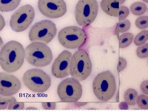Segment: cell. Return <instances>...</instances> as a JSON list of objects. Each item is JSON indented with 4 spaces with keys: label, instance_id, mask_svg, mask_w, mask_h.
<instances>
[{
    "label": "cell",
    "instance_id": "obj_15",
    "mask_svg": "<svg viewBox=\"0 0 148 111\" xmlns=\"http://www.w3.org/2000/svg\"><path fill=\"white\" fill-rule=\"evenodd\" d=\"M21 0H0V11L8 12L15 10L20 4Z\"/></svg>",
    "mask_w": 148,
    "mask_h": 111
},
{
    "label": "cell",
    "instance_id": "obj_28",
    "mask_svg": "<svg viewBox=\"0 0 148 111\" xmlns=\"http://www.w3.org/2000/svg\"><path fill=\"white\" fill-rule=\"evenodd\" d=\"M43 108L45 110H54L56 107L55 103H47L43 102L42 103Z\"/></svg>",
    "mask_w": 148,
    "mask_h": 111
},
{
    "label": "cell",
    "instance_id": "obj_3",
    "mask_svg": "<svg viewBox=\"0 0 148 111\" xmlns=\"http://www.w3.org/2000/svg\"><path fill=\"white\" fill-rule=\"evenodd\" d=\"M25 52L27 62L36 67H46L53 60L52 51L43 42H33L25 48Z\"/></svg>",
    "mask_w": 148,
    "mask_h": 111
},
{
    "label": "cell",
    "instance_id": "obj_8",
    "mask_svg": "<svg viewBox=\"0 0 148 111\" xmlns=\"http://www.w3.org/2000/svg\"><path fill=\"white\" fill-rule=\"evenodd\" d=\"M55 24L49 20H42L35 23L30 29L29 39L31 42L48 44L57 34Z\"/></svg>",
    "mask_w": 148,
    "mask_h": 111
},
{
    "label": "cell",
    "instance_id": "obj_19",
    "mask_svg": "<svg viewBox=\"0 0 148 111\" xmlns=\"http://www.w3.org/2000/svg\"><path fill=\"white\" fill-rule=\"evenodd\" d=\"M148 39V31L147 30H143L135 36L134 40V44L136 46H140L145 44Z\"/></svg>",
    "mask_w": 148,
    "mask_h": 111
},
{
    "label": "cell",
    "instance_id": "obj_20",
    "mask_svg": "<svg viewBox=\"0 0 148 111\" xmlns=\"http://www.w3.org/2000/svg\"><path fill=\"white\" fill-rule=\"evenodd\" d=\"M131 24L130 21L127 19H125L124 20H119V22L117 25L116 33L119 34V33H124L127 32L130 29Z\"/></svg>",
    "mask_w": 148,
    "mask_h": 111
},
{
    "label": "cell",
    "instance_id": "obj_35",
    "mask_svg": "<svg viewBox=\"0 0 148 111\" xmlns=\"http://www.w3.org/2000/svg\"><path fill=\"white\" fill-rule=\"evenodd\" d=\"M143 1H144V2L146 3H148V0H143Z\"/></svg>",
    "mask_w": 148,
    "mask_h": 111
},
{
    "label": "cell",
    "instance_id": "obj_32",
    "mask_svg": "<svg viewBox=\"0 0 148 111\" xmlns=\"http://www.w3.org/2000/svg\"><path fill=\"white\" fill-rule=\"evenodd\" d=\"M27 110H37L38 109L37 108H35V107H28L26 108Z\"/></svg>",
    "mask_w": 148,
    "mask_h": 111
},
{
    "label": "cell",
    "instance_id": "obj_18",
    "mask_svg": "<svg viewBox=\"0 0 148 111\" xmlns=\"http://www.w3.org/2000/svg\"><path fill=\"white\" fill-rule=\"evenodd\" d=\"M134 35L132 33H126L119 37V46L120 48H125L129 46L132 42Z\"/></svg>",
    "mask_w": 148,
    "mask_h": 111
},
{
    "label": "cell",
    "instance_id": "obj_21",
    "mask_svg": "<svg viewBox=\"0 0 148 111\" xmlns=\"http://www.w3.org/2000/svg\"><path fill=\"white\" fill-rule=\"evenodd\" d=\"M15 101H17L13 96H7L0 95V110L8 108L10 103Z\"/></svg>",
    "mask_w": 148,
    "mask_h": 111
},
{
    "label": "cell",
    "instance_id": "obj_17",
    "mask_svg": "<svg viewBox=\"0 0 148 111\" xmlns=\"http://www.w3.org/2000/svg\"><path fill=\"white\" fill-rule=\"evenodd\" d=\"M147 5L144 3L136 2L133 3L130 7V10L133 14L137 16L142 15L147 10Z\"/></svg>",
    "mask_w": 148,
    "mask_h": 111
},
{
    "label": "cell",
    "instance_id": "obj_31",
    "mask_svg": "<svg viewBox=\"0 0 148 111\" xmlns=\"http://www.w3.org/2000/svg\"><path fill=\"white\" fill-rule=\"evenodd\" d=\"M4 45V42L3 41L2 39L1 38V37H0V51H1V49L2 48Z\"/></svg>",
    "mask_w": 148,
    "mask_h": 111
},
{
    "label": "cell",
    "instance_id": "obj_29",
    "mask_svg": "<svg viewBox=\"0 0 148 111\" xmlns=\"http://www.w3.org/2000/svg\"><path fill=\"white\" fill-rule=\"evenodd\" d=\"M148 80L144 81L143 82H142L141 85H140V88H141V90L146 95H148Z\"/></svg>",
    "mask_w": 148,
    "mask_h": 111
},
{
    "label": "cell",
    "instance_id": "obj_13",
    "mask_svg": "<svg viewBox=\"0 0 148 111\" xmlns=\"http://www.w3.org/2000/svg\"><path fill=\"white\" fill-rule=\"evenodd\" d=\"M21 88V82L18 78L9 73L0 72V95L12 96Z\"/></svg>",
    "mask_w": 148,
    "mask_h": 111
},
{
    "label": "cell",
    "instance_id": "obj_1",
    "mask_svg": "<svg viewBox=\"0 0 148 111\" xmlns=\"http://www.w3.org/2000/svg\"><path fill=\"white\" fill-rule=\"evenodd\" d=\"M25 58L23 45L16 41H10L3 45L0 51V66L6 73H14L23 66Z\"/></svg>",
    "mask_w": 148,
    "mask_h": 111
},
{
    "label": "cell",
    "instance_id": "obj_14",
    "mask_svg": "<svg viewBox=\"0 0 148 111\" xmlns=\"http://www.w3.org/2000/svg\"><path fill=\"white\" fill-rule=\"evenodd\" d=\"M101 6L102 10L108 15L114 17L119 16V0H102Z\"/></svg>",
    "mask_w": 148,
    "mask_h": 111
},
{
    "label": "cell",
    "instance_id": "obj_26",
    "mask_svg": "<svg viewBox=\"0 0 148 111\" xmlns=\"http://www.w3.org/2000/svg\"><path fill=\"white\" fill-rule=\"evenodd\" d=\"M24 108V103L17 101L11 102L8 107L9 110H23Z\"/></svg>",
    "mask_w": 148,
    "mask_h": 111
},
{
    "label": "cell",
    "instance_id": "obj_2",
    "mask_svg": "<svg viewBox=\"0 0 148 111\" xmlns=\"http://www.w3.org/2000/svg\"><path fill=\"white\" fill-rule=\"evenodd\" d=\"M92 86L93 92L98 100L107 102L112 99L115 94V77L110 71L101 72L95 77Z\"/></svg>",
    "mask_w": 148,
    "mask_h": 111
},
{
    "label": "cell",
    "instance_id": "obj_22",
    "mask_svg": "<svg viewBox=\"0 0 148 111\" xmlns=\"http://www.w3.org/2000/svg\"><path fill=\"white\" fill-rule=\"evenodd\" d=\"M136 103L140 108L148 110V96L144 94L139 95L136 99Z\"/></svg>",
    "mask_w": 148,
    "mask_h": 111
},
{
    "label": "cell",
    "instance_id": "obj_10",
    "mask_svg": "<svg viewBox=\"0 0 148 111\" xmlns=\"http://www.w3.org/2000/svg\"><path fill=\"white\" fill-rule=\"evenodd\" d=\"M35 16V11L30 5H25L19 8L12 15L10 26L14 32L25 31L32 24Z\"/></svg>",
    "mask_w": 148,
    "mask_h": 111
},
{
    "label": "cell",
    "instance_id": "obj_33",
    "mask_svg": "<svg viewBox=\"0 0 148 111\" xmlns=\"http://www.w3.org/2000/svg\"><path fill=\"white\" fill-rule=\"evenodd\" d=\"M125 1L126 0H119V5L122 4L123 3L125 2Z\"/></svg>",
    "mask_w": 148,
    "mask_h": 111
},
{
    "label": "cell",
    "instance_id": "obj_4",
    "mask_svg": "<svg viewBox=\"0 0 148 111\" xmlns=\"http://www.w3.org/2000/svg\"><path fill=\"white\" fill-rule=\"evenodd\" d=\"M92 63L86 51L79 49L72 55L70 66V73L72 77L83 81L90 76Z\"/></svg>",
    "mask_w": 148,
    "mask_h": 111
},
{
    "label": "cell",
    "instance_id": "obj_30",
    "mask_svg": "<svg viewBox=\"0 0 148 111\" xmlns=\"http://www.w3.org/2000/svg\"><path fill=\"white\" fill-rule=\"evenodd\" d=\"M5 25V21L3 15L0 14V32L4 29Z\"/></svg>",
    "mask_w": 148,
    "mask_h": 111
},
{
    "label": "cell",
    "instance_id": "obj_7",
    "mask_svg": "<svg viewBox=\"0 0 148 111\" xmlns=\"http://www.w3.org/2000/svg\"><path fill=\"white\" fill-rule=\"evenodd\" d=\"M98 12L97 0H79L75 10L77 23L80 26L90 25L95 20Z\"/></svg>",
    "mask_w": 148,
    "mask_h": 111
},
{
    "label": "cell",
    "instance_id": "obj_27",
    "mask_svg": "<svg viewBox=\"0 0 148 111\" xmlns=\"http://www.w3.org/2000/svg\"><path fill=\"white\" fill-rule=\"evenodd\" d=\"M127 64V61L125 58L123 57H119L118 64L117 67L118 72L119 73L121 71H123L126 68Z\"/></svg>",
    "mask_w": 148,
    "mask_h": 111
},
{
    "label": "cell",
    "instance_id": "obj_24",
    "mask_svg": "<svg viewBox=\"0 0 148 111\" xmlns=\"http://www.w3.org/2000/svg\"><path fill=\"white\" fill-rule=\"evenodd\" d=\"M137 56L141 58H145L148 57V44H144L140 46L136 50Z\"/></svg>",
    "mask_w": 148,
    "mask_h": 111
},
{
    "label": "cell",
    "instance_id": "obj_23",
    "mask_svg": "<svg viewBox=\"0 0 148 111\" xmlns=\"http://www.w3.org/2000/svg\"><path fill=\"white\" fill-rule=\"evenodd\" d=\"M135 25L138 29H144L148 27V16H139L135 21Z\"/></svg>",
    "mask_w": 148,
    "mask_h": 111
},
{
    "label": "cell",
    "instance_id": "obj_5",
    "mask_svg": "<svg viewBox=\"0 0 148 111\" xmlns=\"http://www.w3.org/2000/svg\"><path fill=\"white\" fill-rule=\"evenodd\" d=\"M24 84L32 92L42 93L46 92L51 85V78L41 69H32L24 73L22 77Z\"/></svg>",
    "mask_w": 148,
    "mask_h": 111
},
{
    "label": "cell",
    "instance_id": "obj_25",
    "mask_svg": "<svg viewBox=\"0 0 148 111\" xmlns=\"http://www.w3.org/2000/svg\"><path fill=\"white\" fill-rule=\"evenodd\" d=\"M130 13L129 9L124 6H120L119 8V20H124L128 16Z\"/></svg>",
    "mask_w": 148,
    "mask_h": 111
},
{
    "label": "cell",
    "instance_id": "obj_34",
    "mask_svg": "<svg viewBox=\"0 0 148 111\" xmlns=\"http://www.w3.org/2000/svg\"><path fill=\"white\" fill-rule=\"evenodd\" d=\"M86 104V103H76V104L77 106H84L85 104Z\"/></svg>",
    "mask_w": 148,
    "mask_h": 111
},
{
    "label": "cell",
    "instance_id": "obj_11",
    "mask_svg": "<svg viewBox=\"0 0 148 111\" xmlns=\"http://www.w3.org/2000/svg\"><path fill=\"white\" fill-rule=\"evenodd\" d=\"M39 10L48 18H60L67 12V5L64 0H39Z\"/></svg>",
    "mask_w": 148,
    "mask_h": 111
},
{
    "label": "cell",
    "instance_id": "obj_16",
    "mask_svg": "<svg viewBox=\"0 0 148 111\" xmlns=\"http://www.w3.org/2000/svg\"><path fill=\"white\" fill-rule=\"evenodd\" d=\"M138 96L137 91L132 88L127 89L124 92V98L125 102L129 106H135L136 99Z\"/></svg>",
    "mask_w": 148,
    "mask_h": 111
},
{
    "label": "cell",
    "instance_id": "obj_12",
    "mask_svg": "<svg viewBox=\"0 0 148 111\" xmlns=\"http://www.w3.org/2000/svg\"><path fill=\"white\" fill-rule=\"evenodd\" d=\"M72 53L67 50H64L59 54L52 64L51 73L57 78H63L69 76Z\"/></svg>",
    "mask_w": 148,
    "mask_h": 111
},
{
    "label": "cell",
    "instance_id": "obj_6",
    "mask_svg": "<svg viewBox=\"0 0 148 111\" xmlns=\"http://www.w3.org/2000/svg\"><path fill=\"white\" fill-rule=\"evenodd\" d=\"M58 36L61 45L71 49L82 46L86 38L85 32L77 26H69L63 28L58 33Z\"/></svg>",
    "mask_w": 148,
    "mask_h": 111
},
{
    "label": "cell",
    "instance_id": "obj_9",
    "mask_svg": "<svg viewBox=\"0 0 148 111\" xmlns=\"http://www.w3.org/2000/svg\"><path fill=\"white\" fill-rule=\"evenodd\" d=\"M57 92L62 102L76 103L82 95V86L76 79L68 78L60 82L57 88Z\"/></svg>",
    "mask_w": 148,
    "mask_h": 111
}]
</instances>
